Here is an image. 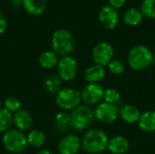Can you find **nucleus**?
Wrapping results in <instances>:
<instances>
[{"label":"nucleus","mask_w":155,"mask_h":154,"mask_svg":"<svg viewBox=\"0 0 155 154\" xmlns=\"http://www.w3.org/2000/svg\"><path fill=\"white\" fill-rule=\"evenodd\" d=\"M59 61L58 55L53 50H46L43 52L38 58L39 65L45 70H49L57 65Z\"/></svg>","instance_id":"18"},{"label":"nucleus","mask_w":155,"mask_h":154,"mask_svg":"<svg viewBox=\"0 0 155 154\" xmlns=\"http://www.w3.org/2000/svg\"><path fill=\"white\" fill-rule=\"evenodd\" d=\"M105 74L106 71L104 67L94 64L85 69L84 78L87 84H99L105 77Z\"/></svg>","instance_id":"16"},{"label":"nucleus","mask_w":155,"mask_h":154,"mask_svg":"<svg viewBox=\"0 0 155 154\" xmlns=\"http://www.w3.org/2000/svg\"><path fill=\"white\" fill-rule=\"evenodd\" d=\"M14 124V114L5 108L0 109V133H4L11 129Z\"/></svg>","instance_id":"23"},{"label":"nucleus","mask_w":155,"mask_h":154,"mask_svg":"<svg viewBox=\"0 0 155 154\" xmlns=\"http://www.w3.org/2000/svg\"><path fill=\"white\" fill-rule=\"evenodd\" d=\"M125 3H126V0H109V5L114 9L122 8Z\"/></svg>","instance_id":"29"},{"label":"nucleus","mask_w":155,"mask_h":154,"mask_svg":"<svg viewBox=\"0 0 155 154\" xmlns=\"http://www.w3.org/2000/svg\"><path fill=\"white\" fill-rule=\"evenodd\" d=\"M7 28V21L5 16L0 12V34H4Z\"/></svg>","instance_id":"30"},{"label":"nucleus","mask_w":155,"mask_h":154,"mask_svg":"<svg viewBox=\"0 0 155 154\" xmlns=\"http://www.w3.org/2000/svg\"><path fill=\"white\" fill-rule=\"evenodd\" d=\"M114 56V46L108 42L98 43L92 51V59L95 64L101 65L103 67L107 66L113 60Z\"/></svg>","instance_id":"9"},{"label":"nucleus","mask_w":155,"mask_h":154,"mask_svg":"<svg viewBox=\"0 0 155 154\" xmlns=\"http://www.w3.org/2000/svg\"><path fill=\"white\" fill-rule=\"evenodd\" d=\"M98 154H105V153H104V152H102V153H98Z\"/></svg>","instance_id":"34"},{"label":"nucleus","mask_w":155,"mask_h":154,"mask_svg":"<svg viewBox=\"0 0 155 154\" xmlns=\"http://www.w3.org/2000/svg\"><path fill=\"white\" fill-rule=\"evenodd\" d=\"M138 127L143 133H153L155 132V111L148 110L143 112L137 123Z\"/></svg>","instance_id":"17"},{"label":"nucleus","mask_w":155,"mask_h":154,"mask_svg":"<svg viewBox=\"0 0 155 154\" xmlns=\"http://www.w3.org/2000/svg\"><path fill=\"white\" fill-rule=\"evenodd\" d=\"M35 154H53V152L48 149H41Z\"/></svg>","instance_id":"31"},{"label":"nucleus","mask_w":155,"mask_h":154,"mask_svg":"<svg viewBox=\"0 0 155 154\" xmlns=\"http://www.w3.org/2000/svg\"><path fill=\"white\" fill-rule=\"evenodd\" d=\"M109 72L114 75H121L125 70V64L118 59H114L108 65Z\"/></svg>","instance_id":"27"},{"label":"nucleus","mask_w":155,"mask_h":154,"mask_svg":"<svg viewBox=\"0 0 155 154\" xmlns=\"http://www.w3.org/2000/svg\"><path fill=\"white\" fill-rule=\"evenodd\" d=\"M26 139L29 146L35 148H41L46 141V136L43 131L39 129H33L27 133Z\"/></svg>","instance_id":"21"},{"label":"nucleus","mask_w":155,"mask_h":154,"mask_svg":"<svg viewBox=\"0 0 155 154\" xmlns=\"http://www.w3.org/2000/svg\"><path fill=\"white\" fill-rule=\"evenodd\" d=\"M154 111H155V110H154Z\"/></svg>","instance_id":"36"},{"label":"nucleus","mask_w":155,"mask_h":154,"mask_svg":"<svg viewBox=\"0 0 155 154\" xmlns=\"http://www.w3.org/2000/svg\"><path fill=\"white\" fill-rule=\"evenodd\" d=\"M121 99V93L120 92L115 88H106L104 89V94L103 101L111 104H116Z\"/></svg>","instance_id":"26"},{"label":"nucleus","mask_w":155,"mask_h":154,"mask_svg":"<svg viewBox=\"0 0 155 154\" xmlns=\"http://www.w3.org/2000/svg\"><path fill=\"white\" fill-rule=\"evenodd\" d=\"M34 124V119L32 114L24 109L19 110L15 113H14V125L15 126V129L25 132L29 131Z\"/></svg>","instance_id":"13"},{"label":"nucleus","mask_w":155,"mask_h":154,"mask_svg":"<svg viewBox=\"0 0 155 154\" xmlns=\"http://www.w3.org/2000/svg\"><path fill=\"white\" fill-rule=\"evenodd\" d=\"M52 50L61 57L70 55L75 46V39L73 34L64 28L57 29L54 32L51 39Z\"/></svg>","instance_id":"2"},{"label":"nucleus","mask_w":155,"mask_h":154,"mask_svg":"<svg viewBox=\"0 0 155 154\" xmlns=\"http://www.w3.org/2000/svg\"><path fill=\"white\" fill-rule=\"evenodd\" d=\"M141 13L149 19H155V0H143L141 4Z\"/></svg>","instance_id":"24"},{"label":"nucleus","mask_w":155,"mask_h":154,"mask_svg":"<svg viewBox=\"0 0 155 154\" xmlns=\"http://www.w3.org/2000/svg\"><path fill=\"white\" fill-rule=\"evenodd\" d=\"M109 138L101 129L93 128L87 130L82 138V148L88 154L104 152L108 146Z\"/></svg>","instance_id":"1"},{"label":"nucleus","mask_w":155,"mask_h":154,"mask_svg":"<svg viewBox=\"0 0 155 154\" xmlns=\"http://www.w3.org/2000/svg\"><path fill=\"white\" fill-rule=\"evenodd\" d=\"M82 103L81 91L73 87L62 88L55 94V103L64 111H73Z\"/></svg>","instance_id":"6"},{"label":"nucleus","mask_w":155,"mask_h":154,"mask_svg":"<svg viewBox=\"0 0 155 154\" xmlns=\"http://www.w3.org/2000/svg\"><path fill=\"white\" fill-rule=\"evenodd\" d=\"M82 149V139L74 133L64 136L58 143L59 154H77Z\"/></svg>","instance_id":"11"},{"label":"nucleus","mask_w":155,"mask_h":154,"mask_svg":"<svg viewBox=\"0 0 155 154\" xmlns=\"http://www.w3.org/2000/svg\"><path fill=\"white\" fill-rule=\"evenodd\" d=\"M141 114L140 110L133 104H125L119 109V117L128 124L137 123Z\"/></svg>","instance_id":"15"},{"label":"nucleus","mask_w":155,"mask_h":154,"mask_svg":"<svg viewBox=\"0 0 155 154\" xmlns=\"http://www.w3.org/2000/svg\"><path fill=\"white\" fill-rule=\"evenodd\" d=\"M45 90L52 95H54L62 89V80L57 74H49L44 81Z\"/></svg>","instance_id":"20"},{"label":"nucleus","mask_w":155,"mask_h":154,"mask_svg":"<svg viewBox=\"0 0 155 154\" xmlns=\"http://www.w3.org/2000/svg\"><path fill=\"white\" fill-rule=\"evenodd\" d=\"M94 119L104 124H111L116 122L119 117V108L116 104L101 102L94 109Z\"/></svg>","instance_id":"8"},{"label":"nucleus","mask_w":155,"mask_h":154,"mask_svg":"<svg viewBox=\"0 0 155 154\" xmlns=\"http://www.w3.org/2000/svg\"><path fill=\"white\" fill-rule=\"evenodd\" d=\"M94 120V109L86 104H80L70 113V126L78 132L89 130Z\"/></svg>","instance_id":"5"},{"label":"nucleus","mask_w":155,"mask_h":154,"mask_svg":"<svg viewBox=\"0 0 155 154\" xmlns=\"http://www.w3.org/2000/svg\"><path fill=\"white\" fill-rule=\"evenodd\" d=\"M2 108V103H1V100H0V109Z\"/></svg>","instance_id":"33"},{"label":"nucleus","mask_w":155,"mask_h":154,"mask_svg":"<svg viewBox=\"0 0 155 154\" xmlns=\"http://www.w3.org/2000/svg\"><path fill=\"white\" fill-rule=\"evenodd\" d=\"M104 88L100 84H87L81 91L82 102L88 106L97 105L104 99Z\"/></svg>","instance_id":"10"},{"label":"nucleus","mask_w":155,"mask_h":154,"mask_svg":"<svg viewBox=\"0 0 155 154\" xmlns=\"http://www.w3.org/2000/svg\"><path fill=\"white\" fill-rule=\"evenodd\" d=\"M2 143L5 149L12 154L24 153L28 147L26 135L15 128H11L3 133Z\"/></svg>","instance_id":"4"},{"label":"nucleus","mask_w":155,"mask_h":154,"mask_svg":"<svg viewBox=\"0 0 155 154\" xmlns=\"http://www.w3.org/2000/svg\"><path fill=\"white\" fill-rule=\"evenodd\" d=\"M98 20L104 29L113 30L119 23V15L116 9L110 5H105L101 8L98 14Z\"/></svg>","instance_id":"12"},{"label":"nucleus","mask_w":155,"mask_h":154,"mask_svg":"<svg viewBox=\"0 0 155 154\" xmlns=\"http://www.w3.org/2000/svg\"><path fill=\"white\" fill-rule=\"evenodd\" d=\"M12 4L13 5H20L21 4H23V0H12Z\"/></svg>","instance_id":"32"},{"label":"nucleus","mask_w":155,"mask_h":154,"mask_svg":"<svg viewBox=\"0 0 155 154\" xmlns=\"http://www.w3.org/2000/svg\"><path fill=\"white\" fill-rule=\"evenodd\" d=\"M78 64L72 55L63 56L59 59L56 65V73L62 82H71L77 74Z\"/></svg>","instance_id":"7"},{"label":"nucleus","mask_w":155,"mask_h":154,"mask_svg":"<svg viewBox=\"0 0 155 154\" xmlns=\"http://www.w3.org/2000/svg\"><path fill=\"white\" fill-rule=\"evenodd\" d=\"M4 108L14 114L22 109V103L17 97L9 96L4 102Z\"/></svg>","instance_id":"25"},{"label":"nucleus","mask_w":155,"mask_h":154,"mask_svg":"<svg viewBox=\"0 0 155 154\" xmlns=\"http://www.w3.org/2000/svg\"><path fill=\"white\" fill-rule=\"evenodd\" d=\"M25 10L32 15H42L46 8V0H23Z\"/></svg>","instance_id":"19"},{"label":"nucleus","mask_w":155,"mask_h":154,"mask_svg":"<svg viewBox=\"0 0 155 154\" xmlns=\"http://www.w3.org/2000/svg\"><path fill=\"white\" fill-rule=\"evenodd\" d=\"M107 149L113 154H124L130 149V143L126 137L116 135L112 139H109Z\"/></svg>","instance_id":"14"},{"label":"nucleus","mask_w":155,"mask_h":154,"mask_svg":"<svg viewBox=\"0 0 155 154\" xmlns=\"http://www.w3.org/2000/svg\"><path fill=\"white\" fill-rule=\"evenodd\" d=\"M143 16L140 9L129 8L124 14V22L129 26H136L142 22Z\"/></svg>","instance_id":"22"},{"label":"nucleus","mask_w":155,"mask_h":154,"mask_svg":"<svg viewBox=\"0 0 155 154\" xmlns=\"http://www.w3.org/2000/svg\"><path fill=\"white\" fill-rule=\"evenodd\" d=\"M153 62V54L145 45H135L128 53L127 63L131 69L143 71L147 69Z\"/></svg>","instance_id":"3"},{"label":"nucleus","mask_w":155,"mask_h":154,"mask_svg":"<svg viewBox=\"0 0 155 154\" xmlns=\"http://www.w3.org/2000/svg\"><path fill=\"white\" fill-rule=\"evenodd\" d=\"M18 154H25V153H18Z\"/></svg>","instance_id":"35"},{"label":"nucleus","mask_w":155,"mask_h":154,"mask_svg":"<svg viewBox=\"0 0 155 154\" xmlns=\"http://www.w3.org/2000/svg\"><path fill=\"white\" fill-rule=\"evenodd\" d=\"M55 123L58 126H70V114L65 112H60L55 116Z\"/></svg>","instance_id":"28"}]
</instances>
